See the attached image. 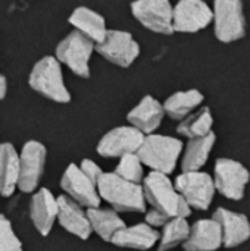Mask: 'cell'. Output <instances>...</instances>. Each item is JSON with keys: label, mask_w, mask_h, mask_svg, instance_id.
Segmentation results:
<instances>
[{"label": "cell", "mask_w": 250, "mask_h": 251, "mask_svg": "<svg viewBox=\"0 0 250 251\" xmlns=\"http://www.w3.org/2000/svg\"><path fill=\"white\" fill-rule=\"evenodd\" d=\"M144 200L152 206V210L164 216L167 221L183 218L187 219L192 215V209L177 193L174 184L167 175L150 172L143 179Z\"/></svg>", "instance_id": "6da1fadb"}, {"label": "cell", "mask_w": 250, "mask_h": 251, "mask_svg": "<svg viewBox=\"0 0 250 251\" xmlns=\"http://www.w3.org/2000/svg\"><path fill=\"white\" fill-rule=\"evenodd\" d=\"M97 193L100 200L109 203L113 210L128 213H144L146 200L143 187L139 184L128 182L113 172H105L97 182Z\"/></svg>", "instance_id": "7a4b0ae2"}, {"label": "cell", "mask_w": 250, "mask_h": 251, "mask_svg": "<svg viewBox=\"0 0 250 251\" xmlns=\"http://www.w3.org/2000/svg\"><path fill=\"white\" fill-rule=\"evenodd\" d=\"M183 153V141L168 135L150 134L146 135L143 144L136 153L141 165H146L152 172L169 175L175 171L178 159Z\"/></svg>", "instance_id": "3957f363"}, {"label": "cell", "mask_w": 250, "mask_h": 251, "mask_svg": "<svg viewBox=\"0 0 250 251\" xmlns=\"http://www.w3.org/2000/svg\"><path fill=\"white\" fill-rule=\"evenodd\" d=\"M29 87L43 97L56 103H69L71 93L63 82L60 63L53 56H44L31 69Z\"/></svg>", "instance_id": "277c9868"}, {"label": "cell", "mask_w": 250, "mask_h": 251, "mask_svg": "<svg viewBox=\"0 0 250 251\" xmlns=\"http://www.w3.org/2000/svg\"><path fill=\"white\" fill-rule=\"evenodd\" d=\"M215 37L221 43H234L246 35V16L239 0H217L212 9Z\"/></svg>", "instance_id": "5b68a950"}, {"label": "cell", "mask_w": 250, "mask_h": 251, "mask_svg": "<svg viewBox=\"0 0 250 251\" xmlns=\"http://www.w3.org/2000/svg\"><path fill=\"white\" fill-rule=\"evenodd\" d=\"M212 179L215 191L228 200L240 201L245 199L246 187L250 182V171L239 160L220 157L215 162Z\"/></svg>", "instance_id": "8992f818"}, {"label": "cell", "mask_w": 250, "mask_h": 251, "mask_svg": "<svg viewBox=\"0 0 250 251\" xmlns=\"http://www.w3.org/2000/svg\"><path fill=\"white\" fill-rule=\"evenodd\" d=\"M94 43L78 31L69 32L56 46V60L66 65L80 78H90V57L94 51Z\"/></svg>", "instance_id": "52a82bcc"}, {"label": "cell", "mask_w": 250, "mask_h": 251, "mask_svg": "<svg viewBox=\"0 0 250 251\" xmlns=\"http://www.w3.org/2000/svg\"><path fill=\"white\" fill-rule=\"evenodd\" d=\"M174 187L190 209L208 210L215 197L214 179L206 172H183L177 176Z\"/></svg>", "instance_id": "ba28073f"}, {"label": "cell", "mask_w": 250, "mask_h": 251, "mask_svg": "<svg viewBox=\"0 0 250 251\" xmlns=\"http://www.w3.org/2000/svg\"><path fill=\"white\" fill-rule=\"evenodd\" d=\"M94 49L108 62L121 68L131 66L140 54V44L133 34L121 29H108L105 40Z\"/></svg>", "instance_id": "9c48e42d"}, {"label": "cell", "mask_w": 250, "mask_h": 251, "mask_svg": "<svg viewBox=\"0 0 250 251\" xmlns=\"http://www.w3.org/2000/svg\"><path fill=\"white\" fill-rule=\"evenodd\" d=\"M46 157L47 150L40 141L29 140L24 144L19 154L18 190H21L22 193H32L37 190L44 172Z\"/></svg>", "instance_id": "30bf717a"}, {"label": "cell", "mask_w": 250, "mask_h": 251, "mask_svg": "<svg viewBox=\"0 0 250 251\" xmlns=\"http://www.w3.org/2000/svg\"><path fill=\"white\" fill-rule=\"evenodd\" d=\"M134 18L147 29L171 35L172 28V6L168 0H140L131 3Z\"/></svg>", "instance_id": "8fae6325"}, {"label": "cell", "mask_w": 250, "mask_h": 251, "mask_svg": "<svg viewBox=\"0 0 250 251\" xmlns=\"http://www.w3.org/2000/svg\"><path fill=\"white\" fill-rule=\"evenodd\" d=\"M212 9L202 0H181L172 7L174 32H199L212 24Z\"/></svg>", "instance_id": "7c38bea8"}, {"label": "cell", "mask_w": 250, "mask_h": 251, "mask_svg": "<svg viewBox=\"0 0 250 251\" xmlns=\"http://www.w3.org/2000/svg\"><path fill=\"white\" fill-rule=\"evenodd\" d=\"M146 135H143L139 129L134 126H118L111 129L108 134H105L96 150L99 156L106 159L113 157H122L127 154H134L139 151L140 146L143 144Z\"/></svg>", "instance_id": "4fadbf2b"}, {"label": "cell", "mask_w": 250, "mask_h": 251, "mask_svg": "<svg viewBox=\"0 0 250 251\" xmlns=\"http://www.w3.org/2000/svg\"><path fill=\"white\" fill-rule=\"evenodd\" d=\"M60 187L66 193V197L78 203L81 207L99 209L100 197L97 193V187L83 175L75 163L68 165L60 179Z\"/></svg>", "instance_id": "5bb4252c"}, {"label": "cell", "mask_w": 250, "mask_h": 251, "mask_svg": "<svg viewBox=\"0 0 250 251\" xmlns=\"http://www.w3.org/2000/svg\"><path fill=\"white\" fill-rule=\"evenodd\" d=\"M212 219L220 225L222 235V247L236 249L250 240V221L243 213L218 207Z\"/></svg>", "instance_id": "9a60e30c"}, {"label": "cell", "mask_w": 250, "mask_h": 251, "mask_svg": "<svg viewBox=\"0 0 250 251\" xmlns=\"http://www.w3.org/2000/svg\"><path fill=\"white\" fill-rule=\"evenodd\" d=\"M56 200L57 221L60 226L80 240H88L93 231L84 209L66 196H59Z\"/></svg>", "instance_id": "2e32d148"}, {"label": "cell", "mask_w": 250, "mask_h": 251, "mask_svg": "<svg viewBox=\"0 0 250 251\" xmlns=\"http://www.w3.org/2000/svg\"><path fill=\"white\" fill-rule=\"evenodd\" d=\"M29 216L41 237H47L57 219V200L47 188H40L31 199Z\"/></svg>", "instance_id": "e0dca14e"}, {"label": "cell", "mask_w": 250, "mask_h": 251, "mask_svg": "<svg viewBox=\"0 0 250 251\" xmlns=\"http://www.w3.org/2000/svg\"><path fill=\"white\" fill-rule=\"evenodd\" d=\"M165 118V110L161 101L153 99L152 96H146L140 100V103L127 115L131 126L139 129L143 135L153 134L162 124Z\"/></svg>", "instance_id": "ac0fdd59"}, {"label": "cell", "mask_w": 250, "mask_h": 251, "mask_svg": "<svg viewBox=\"0 0 250 251\" xmlns=\"http://www.w3.org/2000/svg\"><path fill=\"white\" fill-rule=\"evenodd\" d=\"M222 247V235L220 225L211 219H199L190 226L187 241L183 244L184 251H217Z\"/></svg>", "instance_id": "d6986e66"}, {"label": "cell", "mask_w": 250, "mask_h": 251, "mask_svg": "<svg viewBox=\"0 0 250 251\" xmlns=\"http://www.w3.org/2000/svg\"><path fill=\"white\" fill-rule=\"evenodd\" d=\"M68 22L75 28V31H78L80 34L87 37L96 46L105 40L106 32H108L105 18L100 13H97L85 6L77 7L71 13Z\"/></svg>", "instance_id": "ffe728a7"}, {"label": "cell", "mask_w": 250, "mask_h": 251, "mask_svg": "<svg viewBox=\"0 0 250 251\" xmlns=\"http://www.w3.org/2000/svg\"><path fill=\"white\" fill-rule=\"evenodd\" d=\"M161 234L149 226L147 224H137L134 226H125L121 229L113 238L112 244L121 249H133V250H150L159 241Z\"/></svg>", "instance_id": "44dd1931"}, {"label": "cell", "mask_w": 250, "mask_h": 251, "mask_svg": "<svg viewBox=\"0 0 250 251\" xmlns=\"http://www.w3.org/2000/svg\"><path fill=\"white\" fill-rule=\"evenodd\" d=\"M19 154L10 143H0V196L10 197L18 187Z\"/></svg>", "instance_id": "7402d4cb"}, {"label": "cell", "mask_w": 250, "mask_h": 251, "mask_svg": "<svg viewBox=\"0 0 250 251\" xmlns=\"http://www.w3.org/2000/svg\"><path fill=\"white\" fill-rule=\"evenodd\" d=\"M217 135L214 132L202 138L190 140L184 149L181 169L183 172H199L208 162L209 154L215 146Z\"/></svg>", "instance_id": "603a6c76"}, {"label": "cell", "mask_w": 250, "mask_h": 251, "mask_svg": "<svg viewBox=\"0 0 250 251\" xmlns=\"http://www.w3.org/2000/svg\"><path fill=\"white\" fill-rule=\"evenodd\" d=\"M205 100V96L199 90H187V91H177L169 96L164 106L165 115H168L174 121H183L189 115H192Z\"/></svg>", "instance_id": "cb8c5ba5"}, {"label": "cell", "mask_w": 250, "mask_h": 251, "mask_svg": "<svg viewBox=\"0 0 250 251\" xmlns=\"http://www.w3.org/2000/svg\"><path fill=\"white\" fill-rule=\"evenodd\" d=\"M91 231H94L103 241L111 243L112 238L125 228V222L115 210L108 209H87L85 210Z\"/></svg>", "instance_id": "d4e9b609"}, {"label": "cell", "mask_w": 250, "mask_h": 251, "mask_svg": "<svg viewBox=\"0 0 250 251\" xmlns=\"http://www.w3.org/2000/svg\"><path fill=\"white\" fill-rule=\"evenodd\" d=\"M212 126H214V116L211 109L200 107L178 124L177 132L189 140H194L211 134Z\"/></svg>", "instance_id": "484cf974"}, {"label": "cell", "mask_w": 250, "mask_h": 251, "mask_svg": "<svg viewBox=\"0 0 250 251\" xmlns=\"http://www.w3.org/2000/svg\"><path fill=\"white\" fill-rule=\"evenodd\" d=\"M190 234V225L187 224V219L175 218L171 219L165 226L159 238V247L158 251H169L175 249L180 244H184Z\"/></svg>", "instance_id": "4316f807"}, {"label": "cell", "mask_w": 250, "mask_h": 251, "mask_svg": "<svg viewBox=\"0 0 250 251\" xmlns=\"http://www.w3.org/2000/svg\"><path fill=\"white\" fill-rule=\"evenodd\" d=\"M115 175H118L119 178L133 182V184H141L144 179V171H143V165L140 162V159L137 157V154H127L122 156L119 159V163L113 172Z\"/></svg>", "instance_id": "83f0119b"}, {"label": "cell", "mask_w": 250, "mask_h": 251, "mask_svg": "<svg viewBox=\"0 0 250 251\" xmlns=\"http://www.w3.org/2000/svg\"><path fill=\"white\" fill-rule=\"evenodd\" d=\"M0 251H22V243L16 237L10 221L0 215Z\"/></svg>", "instance_id": "f1b7e54d"}, {"label": "cell", "mask_w": 250, "mask_h": 251, "mask_svg": "<svg viewBox=\"0 0 250 251\" xmlns=\"http://www.w3.org/2000/svg\"><path fill=\"white\" fill-rule=\"evenodd\" d=\"M78 168H80V171L83 172V175H84L91 184H94L96 187H97L99 179H100L102 175L105 174V172L100 169V166H99L96 162L90 160V159H83V160H81V165H80Z\"/></svg>", "instance_id": "f546056e"}, {"label": "cell", "mask_w": 250, "mask_h": 251, "mask_svg": "<svg viewBox=\"0 0 250 251\" xmlns=\"http://www.w3.org/2000/svg\"><path fill=\"white\" fill-rule=\"evenodd\" d=\"M6 93H7V79L4 75L0 74V100L6 97Z\"/></svg>", "instance_id": "4dcf8cb0"}]
</instances>
